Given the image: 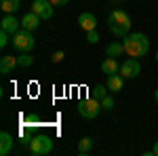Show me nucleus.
<instances>
[{
	"instance_id": "obj_15",
	"label": "nucleus",
	"mask_w": 158,
	"mask_h": 156,
	"mask_svg": "<svg viewBox=\"0 0 158 156\" xmlns=\"http://www.w3.org/2000/svg\"><path fill=\"white\" fill-rule=\"evenodd\" d=\"M0 9L4 11V15H15L21 9V4H19V0H0Z\"/></svg>"
},
{
	"instance_id": "obj_13",
	"label": "nucleus",
	"mask_w": 158,
	"mask_h": 156,
	"mask_svg": "<svg viewBox=\"0 0 158 156\" xmlns=\"http://www.w3.org/2000/svg\"><path fill=\"white\" fill-rule=\"evenodd\" d=\"M15 68H17V57H13V55L0 57V74H11Z\"/></svg>"
},
{
	"instance_id": "obj_7",
	"label": "nucleus",
	"mask_w": 158,
	"mask_h": 156,
	"mask_svg": "<svg viewBox=\"0 0 158 156\" xmlns=\"http://www.w3.org/2000/svg\"><path fill=\"white\" fill-rule=\"evenodd\" d=\"M30 11H34L38 17L44 21V19H51V17H53V4H51L49 0H34Z\"/></svg>"
},
{
	"instance_id": "obj_3",
	"label": "nucleus",
	"mask_w": 158,
	"mask_h": 156,
	"mask_svg": "<svg viewBox=\"0 0 158 156\" xmlns=\"http://www.w3.org/2000/svg\"><path fill=\"white\" fill-rule=\"evenodd\" d=\"M11 42H13V48L19 51V53H30V51L34 48V44H36L32 32H30V30H23V27H21L17 34L11 36Z\"/></svg>"
},
{
	"instance_id": "obj_9",
	"label": "nucleus",
	"mask_w": 158,
	"mask_h": 156,
	"mask_svg": "<svg viewBox=\"0 0 158 156\" xmlns=\"http://www.w3.org/2000/svg\"><path fill=\"white\" fill-rule=\"evenodd\" d=\"M40 17H38L34 11H30V13H25L23 17H21V27L23 30H30V32H34V30H38V25H40Z\"/></svg>"
},
{
	"instance_id": "obj_26",
	"label": "nucleus",
	"mask_w": 158,
	"mask_h": 156,
	"mask_svg": "<svg viewBox=\"0 0 158 156\" xmlns=\"http://www.w3.org/2000/svg\"><path fill=\"white\" fill-rule=\"evenodd\" d=\"M152 154H154V156H158V141L154 144V148H152Z\"/></svg>"
},
{
	"instance_id": "obj_21",
	"label": "nucleus",
	"mask_w": 158,
	"mask_h": 156,
	"mask_svg": "<svg viewBox=\"0 0 158 156\" xmlns=\"http://www.w3.org/2000/svg\"><path fill=\"white\" fill-rule=\"evenodd\" d=\"M86 42H91V44H97V42H99V32H97V30L86 32Z\"/></svg>"
},
{
	"instance_id": "obj_24",
	"label": "nucleus",
	"mask_w": 158,
	"mask_h": 156,
	"mask_svg": "<svg viewBox=\"0 0 158 156\" xmlns=\"http://www.w3.org/2000/svg\"><path fill=\"white\" fill-rule=\"evenodd\" d=\"M63 57H65V53H63V51H55L51 59H53V63H59V61H63Z\"/></svg>"
},
{
	"instance_id": "obj_18",
	"label": "nucleus",
	"mask_w": 158,
	"mask_h": 156,
	"mask_svg": "<svg viewBox=\"0 0 158 156\" xmlns=\"http://www.w3.org/2000/svg\"><path fill=\"white\" fill-rule=\"evenodd\" d=\"M91 150H93V139H91V137H82V139L78 141V154L85 156V154H89Z\"/></svg>"
},
{
	"instance_id": "obj_28",
	"label": "nucleus",
	"mask_w": 158,
	"mask_h": 156,
	"mask_svg": "<svg viewBox=\"0 0 158 156\" xmlns=\"http://www.w3.org/2000/svg\"><path fill=\"white\" fill-rule=\"evenodd\" d=\"M156 63H158V51H156Z\"/></svg>"
},
{
	"instance_id": "obj_1",
	"label": "nucleus",
	"mask_w": 158,
	"mask_h": 156,
	"mask_svg": "<svg viewBox=\"0 0 158 156\" xmlns=\"http://www.w3.org/2000/svg\"><path fill=\"white\" fill-rule=\"evenodd\" d=\"M122 44H124V53L129 57L139 59V57H146L148 51H150V38L146 34H141V32H133V34L124 36Z\"/></svg>"
},
{
	"instance_id": "obj_6",
	"label": "nucleus",
	"mask_w": 158,
	"mask_h": 156,
	"mask_svg": "<svg viewBox=\"0 0 158 156\" xmlns=\"http://www.w3.org/2000/svg\"><path fill=\"white\" fill-rule=\"evenodd\" d=\"M139 72H141V63H139V59H135V57L127 59L124 63H120V74L124 78H137Z\"/></svg>"
},
{
	"instance_id": "obj_11",
	"label": "nucleus",
	"mask_w": 158,
	"mask_h": 156,
	"mask_svg": "<svg viewBox=\"0 0 158 156\" xmlns=\"http://www.w3.org/2000/svg\"><path fill=\"white\" fill-rule=\"evenodd\" d=\"M78 23H80V27H82L85 32L97 30V19H95V15H93V13H80Z\"/></svg>"
},
{
	"instance_id": "obj_10",
	"label": "nucleus",
	"mask_w": 158,
	"mask_h": 156,
	"mask_svg": "<svg viewBox=\"0 0 158 156\" xmlns=\"http://www.w3.org/2000/svg\"><path fill=\"white\" fill-rule=\"evenodd\" d=\"M106 86H108L110 93H118V91H122V86H124V76H122L120 72L118 74H110Z\"/></svg>"
},
{
	"instance_id": "obj_25",
	"label": "nucleus",
	"mask_w": 158,
	"mask_h": 156,
	"mask_svg": "<svg viewBox=\"0 0 158 156\" xmlns=\"http://www.w3.org/2000/svg\"><path fill=\"white\" fill-rule=\"evenodd\" d=\"M49 2L53 4V6H63V4H68L70 0H49Z\"/></svg>"
},
{
	"instance_id": "obj_19",
	"label": "nucleus",
	"mask_w": 158,
	"mask_h": 156,
	"mask_svg": "<svg viewBox=\"0 0 158 156\" xmlns=\"http://www.w3.org/2000/svg\"><path fill=\"white\" fill-rule=\"evenodd\" d=\"M32 63H34V57H32L30 53H19V55H17V65H19V68H30Z\"/></svg>"
},
{
	"instance_id": "obj_23",
	"label": "nucleus",
	"mask_w": 158,
	"mask_h": 156,
	"mask_svg": "<svg viewBox=\"0 0 158 156\" xmlns=\"http://www.w3.org/2000/svg\"><path fill=\"white\" fill-rule=\"evenodd\" d=\"M9 38H11V34H9V32L0 30V47H2V48H4L6 44H9Z\"/></svg>"
},
{
	"instance_id": "obj_16",
	"label": "nucleus",
	"mask_w": 158,
	"mask_h": 156,
	"mask_svg": "<svg viewBox=\"0 0 158 156\" xmlns=\"http://www.w3.org/2000/svg\"><path fill=\"white\" fill-rule=\"evenodd\" d=\"M108 93H110V91H108V86H106V84H95V86H91V89H89V97H93V99H97V101H101Z\"/></svg>"
},
{
	"instance_id": "obj_20",
	"label": "nucleus",
	"mask_w": 158,
	"mask_h": 156,
	"mask_svg": "<svg viewBox=\"0 0 158 156\" xmlns=\"http://www.w3.org/2000/svg\"><path fill=\"white\" fill-rule=\"evenodd\" d=\"M101 108L106 110V112H110V110H114V97L110 95V93H108L106 97H103V99H101Z\"/></svg>"
},
{
	"instance_id": "obj_27",
	"label": "nucleus",
	"mask_w": 158,
	"mask_h": 156,
	"mask_svg": "<svg viewBox=\"0 0 158 156\" xmlns=\"http://www.w3.org/2000/svg\"><path fill=\"white\" fill-rule=\"evenodd\" d=\"M154 99H156V101H158V89H156V91H154Z\"/></svg>"
},
{
	"instance_id": "obj_5",
	"label": "nucleus",
	"mask_w": 158,
	"mask_h": 156,
	"mask_svg": "<svg viewBox=\"0 0 158 156\" xmlns=\"http://www.w3.org/2000/svg\"><path fill=\"white\" fill-rule=\"evenodd\" d=\"M101 110H103L101 108V101L93 99V97H86V99H80V101H78V114L86 120L97 118V114Z\"/></svg>"
},
{
	"instance_id": "obj_8",
	"label": "nucleus",
	"mask_w": 158,
	"mask_h": 156,
	"mask_svg": "<svg viewBox=\"0 0 158 156\" xmlns=\"http://www.w3.org/2000/svg\"><path fill=\"white\" fill-rule=\"evenodd\" d=\"M0 30H4V32H9V34H17L19 30H21V19H17L15 15H4L2 17V21H0Z\"/></svg>"
},
{
	"instance_id": "obj_4",
	"label": "nucleus",
	"mask_w": 158,
	"mask_h": 156,
	"mask_svg": "<svg viewBox=\"0 0 158 156\" xmlns=\"http://www.w3.org/2000/svg\"><path fill=\"white\" fill-rule=\"evenodd\" d=\"M53 152V139L49 135H36L30 139V154L32 156H44Z\"/></svg>"
},
{
	"instance_id": "obj_22",
	"label": "nucleus",
	"mask_w": 158,
	"mask_h": 156,
	"mask_svg": "<svg viewBox=\"0 0 158 156\" xmlns=\"http://www.w3.org/2000/svg\"><path fill=\"white\" fill-rule=\"evenodd\" d=\"M25 127H30V129L38 127V116L36 114H27V116H25Z\"/></svg>"
},
{
	"instance_id": "obj_12",
	"label": "nucleus",
	"mask_w": 158,
	"mask_h": 156,
	"mask_svg": "<svg viewBox=\"0 0 158 156\" xmlns=\"http://www.w3.org/2000/svg\"><path fill=\"white\" fill-rule=\"evenodd\" d=\"M101 72L110 76V74H118L120 72V63L116 61V57H106V59L101 61Z\"/></svg>"
},
{
	"instance_id": "obj_2",
	"label": "nucleus",
	"mask_w": 158,
	"mask_h": 156,
	"mask_svg": "<svg viewBox=\"0 0 158 156\" xmlns=\"http://www.w3.org/2000/svg\"><path fill=\"white\" fill-rule=\"evenodd\" d=\"M108 27L114 36L124 38L131 32V15L127 11H122V9H114L108 15Z\"/></svg>"
},
{
	"instance_id": "obj_17",
	"label": "nucleus",
	"mask_w": 158,
	"mask_h": 156,
	"mask_svg": "<svg viewBox=\"0 0 158 156\" xmlns=\"http://www.w3.org/2000/svg\"><path fill=\"white\" fill-rule=\"evenodd\" d=\"M122 53H124V44L122 42H110L106 47V55L108 57H120Z\"/></svg>"
},
{
	"instance_id": "obj_14",
	"label": "nucleus",
	"mask_w": 158,
	"mask_h": 156,
	"mask_svg": "<svg viewBox=\"0 0 158 156\" xmlns=\"http://www.w3.org/2000/svg\"><path fill=\"white\" fill-rule=\"evenodd\" d=\"M11 148H13V137H11V133L2 131V133H0V154H2V156L11 154Z\"/></svg>"
}]
</instances>
